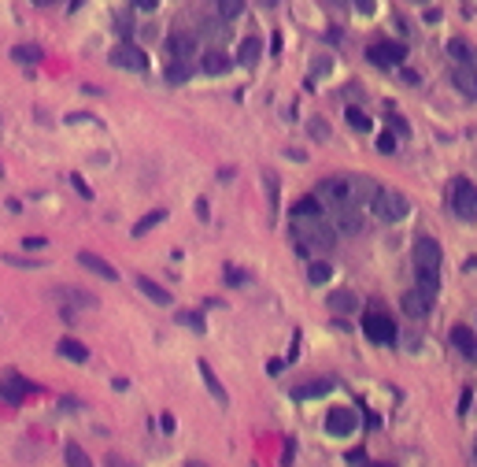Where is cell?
<instances>
[{
    "mask_svg": "<svg viewBox=\"0 0 477 467\" xmlns=\"http://www.w3.org/2000/svg\"><path fill=\"white\" fill-rule=\"evenodd\" d=\"M410 260H415V289L425 300H437V289H440V245L433 237H418L415 249H410Z\"/></svg>",
    "mask_w": 477,
    "mask_h": 467,
    "instance_id": "6da1fadb",
    "label": "cell"
},
{
    "mask_svg": "<svg viewBox=\"0 0 477 467\" xmlns=\"http://www.w3.org/2000/svg\"><path fill=\"white\" fill-rule=\"evenodd\" d=\"M292 237H296V249L307 256V252H326V249H333L337 230H333L322 215H292Z\"/></svg>",
    "mask_w": 477,
    "mask_h": 467,
    "instance_id": "7a4b0ae2",
    "label": "cell"
},
{
    "mask_svg": "<svg viewBox=\"0 0 477 467\" xmlns=\"http://www.w3.org/2000/svg\"><path fill=\"white\" fill-rule=\"evenodd\" d=\"M370 208H374V215L381 219V223H400V219L410 212V201L403 197L400 189H381V186H377Z\"/></svg>",
    "mask_w": 477,
    "mask_h": 467,
    "instance_id": "3957f363",
    "label": "cell"
},
{
    "mask_svg": "<svg viewBox=\"0 0 477 467\" xmlns=\"http://www.w3.org/2000/svg\"><path fill=\"white\" fill-rule=\"evenodd\" d=\"M363 334L374 345H392L396 342V323H392L385 312H367L363 315Z\"/></svg>",
    "mask_w": 477,
    "mask_h": 467,
    "instance_id": "277c9868",
    "label": "cell"
},
{
    "mask_svg": "<svg viewBox=\"0 0 477 467\" xmlns=\"http://www.w3.org/2000/svg\"><path fill=\"white\" fill-rule=\"evenodd\" d=\"M452 208H455V215L459 219H466V223H477V186L473 182H455L452 189Z\"/></svg>",
    "mask_w": 477,
    "mask_h": 467,
    "instance_id": "5b68a950",
    "label": "cell"
},
{
    "mask_svg": "<svg viewBox=\"0 0 477 467\" xmlns=\"http://www.w3.org/2000/svg\"><path fill=\"white\" fill-rule=\"evenodd\" d=\"M367 60L377 63V67H400V63L407 60V48L400 41H374L367 48Z\"/></svg>",
    "mask_w": 477,
    "mask_h": 467,
    "instance_id": "8992f818",
    "label": "cell"
},
{
    "mask_svg": "<svg viewBox=\"0 0 477 467\" xmlns=\"http://www.w3.org/2000/svg\"><path fill=\"white\" fill-rule=\"evenodd\" d=\"M111 63L122 71H134V74H144L148 71V56L141 52L137 45H115L111 48Z\"/></svg>",
    "mask_w": 477,
    "mask_h": 467,
    "instance_id": "52a82bcc",
    "label": "cell"
},
{
    "mask_svg": "<svg viewBox=\"0 0 477 467\" xmlns=\"http://www.w3.org/2000/svg\"><path fill=\"white\" fill-rule=\"evenodd\" d=\"M355 427H359L355 408H330V415H326V430L333 438H348V434H355Z\"/></svg>",
    "mask_w": 477,
    "mask_h": 467,
    "instance_id": "ba28073f",
    "label": "cell"
},
{
    "mask_svg": "<svg viewBox=\"0 0 477 467\" xmlns=\"http://www.w3.org/2000/svg\"><path fill=\"white\" fill-rule=\"evenodd\" d=\"M196 34H189V30H178V34H171L167 38V52H171V60H182V63H189L192 60V52H196Z\"/></svg>",
    "mask_w": 477,
    "mask_h": 467,
    "instance_id": "9c48e42d",
    "label": "cell"
},
{
    "mask_svg": "<svg viewBox=\"0 0 477 467\" xmlns=\"http://www.w3.org/2000/svg\"><path fill=\"white\" fill-rule=\"evenodd\" d=\"M78 264L86 271H93L96 278H104V282H119V271H115L108 260H100L96 252H78Z\"/></svg>",
    "mask_w": 477,
    "mask_h": 467,
    "instance_id": "30bf717a",
    "label": "cell"
},
{
    "mask_svg": "<svg viewBox=\"0 0 477 467\" xmlns=\"http://www.w3.org/2000/svg\"><path fill=\"white\" fill-rule=\"evenodd\" d=\"M333 223H337L333 230H340V234H359V230H363V215H359L355 204L337 208V212H333Z\"/></svg>",
    "mask_w": 477,
    "mask_h": 467,
    "instance_id": "8fae6325",
    "label": "cell"
},
{
    "mask_svg": "<svg viewBox=\"0 0 477 467\" xmlns=\"http://www.w3.org/2000/svg\"><path fill=\"white\" fill-rule=\"evenodd\" d=\"M26 393H30V382L26 378H19V375H4V378H0V397L11 400V405H19Z\"/></svg>",
    "mask_w": 477,
    "mask_h": 467,
    "instance_id": "7c38bea8",
    "label": "cell"
},
{
    "mask_svg": "<svg viewBox=\"0 0 477 467\" xmlns=\"http://www.w3.org/2000/svg\"><path fill=\"white\" fill-rule=\"evenodd\" d=\"M229 67H234V60H229L226 52H219V48H207V52L200 56V71L204 74H226Z\"/></svg>",
    "mask_w": 477,
    "mask_h": 467,
    "instance_id": "4fadbf2b",
    "label": "cell"
},
{
    "mask_svg": "<svg viewBox=\"0 0 477 467\" xmlns=\"http://www.w3.org/2000/svg\"><path fill=\"white\" fill-rule=\"evenodd\" d=\"M452 345L463 352L466 360H477V334H473L470 327H455V330H452Z\"/></svg>",
    "mask_w": 477,
    "mask_h": 467,
    "instance_id": "5bb4252c",
    "label": "cell"
},
{
    "mask_svg": "<svg viewBox=\"0 0 477 467\" xmlns=\"http://www.w3.org/2000/svg\"><path fill=\"white\" fill-rule=\"evenodd\" d=\"M430 308H433V300H425L418 289H407V293H403V312L410 319H425V315H430Z\"/></svg>",
    "mask_w": 477,
    "mask_h": 467,
    "instance_id": "9a60e30c",
    "label": "cell"
},
{
    "mask_svg": "<svg viewBox=\"0 0 477 467\" xmlns=\"http://www.w3.org/2000/svg\"><path fill=\"white\" fill-rule=\"evenodd\" d=\"M56 300L67 308V304H74V308H96V297H89V293H78V289H71V286H59L56 289Z\"/></svg>",
    "mask_w": 477,
    "mask_h": 467,
    "instance_id": "2e32d148",
    "label": "cell"
},
{
    "mask_svg": "<svg viewBox=\"0 0 477 467\" xmlns=\"http://www.w3.org/2000/svg\"><path fill=\"white\" fill-rule=\"evenodd\" d=\"M452 82H455V89L463 93V96L477 101V71H470V67H459V71L452 74Z\"/></svg>",
    "mask_w": 477,
    "mask_h": 467,
    "instance_id": "e0dca14e",
    "label": "cell"
},
{
    "mask_svg": "<svg viewBox=\"0 0 477 467\" xmlns=\"http://www.w3.org/2000/svg\"><path fill=\"white\" fill-rule=\"evenodd\" d=\"M333 390V378H318V382H307V386H296L292 397L296 400H311V397H326Z\"/></svg>",
    "mask_w": 477,
    "mask_h": 467,
    "instance_id": "ac0fdd59",
    "label": "cell"
},
{
    "mask_svg": "<svg viewBox=\"0 0 477 467\" xmlns=\"http://www.w3.org/2000/svg\"><path fill=\"white\" fill-rule=\"evenodd\" d=\"M330 308L340 312V315H348V312L359 308V297L352 293V289H333V293H330Z\"/></svg>",
    "mask_w": 477,
    "mask_h": 467,
    "instance_id": "d6986e66",
    "label": "cell"
},
{
    "mask_svg": "<svg viewBox=\"0 0 477 467\" xmlns=\"http://www.w3.org/2000/svg\"><path fill=\"white\" fill-rule=\"evenodd\" d=\"M56 349H59L63 360H74V364H86V360H89V349L81 345V342H74V337H63Z\"/></svg>",
    "mask_w": 477,
    "mask_h": 467,
    "instance_id": "ffe728a7",
    "label": "cell"
},
{
    "mask_svg": "<svg viewBox=\"0 0 477 467\" xmlns=\"http://www.w3.org/2000/svg\"><path fill=\"white\" fill-rule=\"evenodd\" d=\"M137 289H141L148 300H156V304H171V293H167V289H163L159 282H152L148 275H137Z\"/></svg>",
    "mask_w": 477,
    "mask_h": 467,
    "instance_id": "44dd1931",
    "label": "cell"
},
{
    "mask_svg": "<svg viewBox=\"0 0 477 467\" xmlns=\"http://www.w3.org/2000/svg\"><path fill=\"white\" fill-rule=\"evenodd\" d=\"M259 52H263L259 38H244L241 48H237V63H244V67H255V63H259Z\"/></svg>",
    "mask_w": 477,
    "mask_h": 467,
    "instance_id": "7402d4cb",
    "label": "cell"
},
{
    "mask_svg": "<svg viewBox=\"0 0 477 467\" xmlns=\"http://www.w3.org/2000/svg\"><path fill=\"white\" fill-rule=\"evenodd\" d=\"M189 74H192V67H189V63H182V60H171V63H167V71H163V78H167L171 86L189 82Z\"/></svg>",
    "mask_w": 477,
    "mask_h": 467,
    "instance_id": "603a6c76",
    "label": "cell"
},
{
    "mask_svg": "<svg viewBox=\"0 0 477 467\" xmlns=\"http://www.w3.org/2000/svg\"><path fill=\"white\" fill-rule=\"evenodd\" d=\"M200 375H204V386H207V390H211V397H215V400H219V405H226V400H229V397H226V390H222V382H219V375H215V371H211V367H207L204 360H200Z\"/></svg>",
    "mask_w": 477,
    "mask_h": 467,
    "instance_id": "cb8c5ba5",
    "label": "cell"
},
{
    "mask_svg": "<svg viewBox=\"0 0 477 467\" xmlns=\"http://www.w3.org/2000/svg\"><path fill=\"white\" fill-rule=\"evenodd\" d=\"M204 38H211L215 45H222V41L229 38V23H222V19H211V23H204Z\"/></svg>",
    "mask_w": 477,
    "mask_h": 467,
    "instance_id": "d4e9b609",
    "label": "cell"
},
{
    "mask_svg": "<svg viewBox=\"0 0 477 467\" xmlns=\"http://www.w3.org/2000/svg\"><path fill=\"white\" fill-rule=\"evenodd\" d=\"M163 219H167V212H163V208H156V212H148L144 219H137V227H134V234L141 237V234H148V230H152V227H159V223Z\"/></svg>",
    "mask_w": 477,
    "mask_h": 467,
    "instance_id": "484cf974",
    "label": "cell"
},
{
    "mask_svg": "<svg viewBox=\"0 0 477 467\" xmlns=\"http://www.w3.org/2000/svg\"><path fill=\"white\" fill-rule=\"evenodd\" d=\"M11 56H15V63H38L41 60V48L38 45H15Z\"/></svg>",
    "mask_w": 477,
    "mask_h": 467,
    "instance_id": "4316f807",
    "label": "cell"
},
{
    "mask_svg": "<svg viewBox=\"0 0 477 467\" xmlns=\"http://www.w3.org/2000/svg\"><path fill=\"white\" fill-rule=\"evenodd\" d=\"M241 11H244V0H219V19L222 23H234Z\"/></svg>",
    "mask_w": 477,
    "mask_h": 467,
    "instance_id": "83f0119b",
    "label": "cell"
},
{
    "mask_svg": "<svg viewBox=\"0 0 477 467\" xmlns=\"http://www.w3.org/2000/svg\"><path fill=\"white\" fill-rule=\"evenodd\" d=\"M344 119H348V126H352V130H359V134L370 130V116H363L359 108H348V111H344Z\"/></svg>",
    "mask_w": 477,
    "mask_h": 467,
    "instance_id": "f1b7e54d",
    "label": "cell"
},
{
    "mask_svg": "<svg viewBox=\"0 0 477 467\" xmlns=\"http://www.w3.org/2000/svg\"><path fill=\"white\" fill-rule=\"evenodd\" d=\"M448 52H452L455 60H463V63H473V60H477V52H473V48H470L463 38H455V41L448 45Z\"/></svg>",
    "mask_w": 477,
    "mask_h": 467,
    "instance_id": "f546056e",
    "label": "cell"
},
{
    "mask_svg": "<svg viewBox=\"0 0 477 467\" xmlns=\"http://www.w3.org/2000/svg\"><path fill=\"white\" fill-rule=\"evenodd\" d=\"M67 467H93V460L81 445H67Z\"/></svg>",
    "mask_w": 477,
    "mask_h": 467,
    "instance_id": "4dcf8cb0",
    "label": "cell"
},
{
    "mask_svg": "<svg viewBox=\"0 0 477 467\" xmlns=\"http://www.w3.org/2000/svg\"><path fill=\"white\" fill-rule=\"evenodd\" d=\"M330 275H333V267H330V264H311V267H307V278L315 282V286L330 282Z\"/></svg>",
    "mask_w": 477,
    "mask_h": 467,
    "instance_id": "1f68e13d",
    "label": "cell"
},
{
    "mask_svg": "<svg viewBox=\"0 0 477 467\" xmlns=\"http://www.w3.org/2000/svg\"><path fill=\"white\" fill-rule=\"evenodd\" d=\"M292 215H322V204H318L315 197H304L300 204L292 208Z\"/></svg>",
    "mask_w": 477,
    "mask_h": 467,
    "instance_id": "d6a6232c",
    "label": "cell"
},
{
    "mask_svg": "<svg viewBox=\"0 0 477 467\" xmlns=\"http://www.w3.org/2000/svg\"><path fill=\"white\" fill-rule=\"evenodd\" d=\"M389 123H392V130H396L400 137H407V134H410V126H407V119H400V116H396V111H389Z\"/></svg>",
    "mask_w": 477,
    "mask_h": 467,
    "instance_id": "836d02e7",
    "label": "cell"
},
{
    "mask_svg": "<svg viewBox=\"0 0 477 467\" xmlns=\"http://www.w3.org/2000/svg\"><path fill=\"white\" fill-rule=\"evenodd\" d=\"M377 152H396V137H392V134H381V137H377Z\"/></svg>",
    "mask_w": 477,
    "mask_h": 467,
    "instance_id": "e575fe53",
    "label": "cell"
},
{
    "mask_svg": "<svg viewBox=\"0 0 477 467\" xmlns=\"http://www.w3.org/2000/svg\"><path fill=\"white\" fill-rule=\"evenodd\" d=\"M71 182H74V189L81 193V197H93V189H89L86 182H81V179H78V174H74V179H71Z\"/></svg>",
    "mask_w": 477,
    "mask_h": 467,
    "instance_id": "d590c367",
    "label": "cell"
},
{
    "mask_svg": "<svg viewBox=\"0 0 477 467\" xmlns=\"http://www.w3.org/2000/svg\"><path fill=\"white\" fill-rule=\"evenodd\" d=\"M134 4H137L141 11H156V8H159V0H134Z\"/></svg>",
    "mask_w": 477,
    "mask_h": 467,
    "instance_id": "8d00e7d4",
    "label": "cell"
},
{
    "mask_svg": "<svg viewBox=\"0 0 477 467\" xmlns=\"http://www.w3.org/2000/svg\"><path fill=\"white\" fill-rule=\"evenodd\" d=\"M182 323H185V327H196V330H204V323H200V315H182Z\"/></svg>",
    "mask_w": 477,
    "mask_h": 467,
    "instance_id": "74e56055",
    "label": "cell"
},
{
    "mask_svg": "<svg viewBox=\"0 0 477 467\" xmlns=\"http://www.w3.org/2000/svg\"><path fill=\"white\" fill-rule=\"evenodd\" d=\"M226 282H234V286H241V282H248V278H244V275H241V271H226Z\"/></svg>",
    "mask_w": 477,
    "mask_h": 467,
    "instance_id": "f35d334b",
    "label": "cell"
},
{
    "mask_svg": "<svg viewBox=\"0 0 477 467\" xmlns=\"http://www.w3.org/2000/svg\"><path fill=\"white\" fill-rule=\"evenodd\" d=\"M311 134H318V137H326V134H330V126H326V123H311Z\"/></svg>",
    "mask_w": 477,
    "mask_h": 467,
    "instance_id": "ab89813d",
    "label": "cell"
},
{
    "mask_svg": "<svg viewBox=\"0 0 477 467\" xmlns=\"http://www.w3.org/2000/svg\"><path fill=\"white\" fill-rule=\"evenodd\" d=\"M355 8L363 11V15H370V11H374V0H355Z\"/></svg>",
    "mask_w": 477,
    "mask_h": 467,
    "instance_id": "60d3db41",
    "label": "cell"
},
{
    "mask_svg": "<svg viewBox=\"0 0 477 467\" xmlns=\"http://www.w3.org/2000/svg\"><path fill=\"white\" fill-rule=\"evenodd\" d=\"M38 8H52V4H59V0H34Z\"/></svg>",
    "mask_w": 477,
    "mask_h": 467,
    "instance_id": "b9f144b4",
    "label": "cell"
},
{
    "mask_svg": "<svg viewBox=\"0 0 477 467\" xmlns=\"http://www.w3.org/2000/svg\"><path fill=\"white\" fill-rule=\"evenodd\" d=\"M259 4H263V8H274V4H277V0H259Z\"/></svg>",
    "mask_w": 477,
    "mask_h": 467,
    "instance_id": "7bdbcfd3",
    "label": "cell"
},
{
    "mask_svg": "<svg viewBox=\"0 0 477 467\" xmlns=\"http://www.w3.org/2000/svg\"><path fill=\"white\" fill-rule=\"evenodd\" d=\"M78 4H81V0H71V11H78Z\"/></svg>",
    "mask_w": 477,
    "mask_h": 467,
    "instance_id": "ee69618b",
    "label": "cell"
},
{
    "mask_svg": "<svg viewBox=\"0 0 477 467\" xmlns=\"http://www.w3.org/2000/svg\"><path fill=\"white\" fill-rule=\"evenodd\" d=\"M330 4H344V0H330Z\"/></svg>",
    "mask_w": 477,
    "mask_h": 467,
    "instance_id": "f6af8a7d",
    "label": "cell"
},
{
    "mask_svg": "<svg viewBox=\"0 0 477 467\" xmlns=\"http://www.w3.org/2000/svg\"><path fill=\"white\" fill-rule=\"evenodd\" d=\"M189 467H204V463H189Z\"/></svg>",
    "mask_w": 477,
    "mask_h": 467,
    "instance_id": "bcb514c9",
    "label": "cell"
},
{
    "mask_svg": "<svg viewBox=\"0 0 477 467\" xmlns=\"http://www.w3.org/2000/svg\"><path fill=\"white\" fill-rule=\"evenodd\" d=\"M473 460H477V445H473Z\"/></svg>",
    "mask_w": 477,
    "mask_h": 467,
    "instance_id": "7dc6e473",
    "label": "cell"
},
{
    "mask_svg": "<svg viewBox=\"0 0 477 467\" xmlns=\"http://www.w3.org/2000/svg\"><path fill=\"white\" fill-rule=\"evenodd\" d=\"M418 4H425V0H418Z\"/></svg>",
    "mask_w": 477,
    "mask_h": 467,
    "instance_id": "c3c4849f",
    "label": "cell"
}]
</instances>
